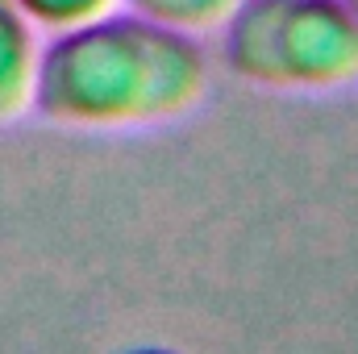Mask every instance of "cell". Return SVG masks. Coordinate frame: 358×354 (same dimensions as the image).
Instances as JSON below:
<instances>
[{
  "mask_svg": "<svg viewBox=\"0 0 358 354\" xmlns=\"http://www.w3.org/2000/svg\"><path fill=\"white\" fill-rule=\"evenodd\" d=\"M208 55L192 29L138 8L100 13L50 34L38 50L34 108L71 129H129L196 108Z\"/></svg>",
  "mask_w": 358,
  "mask_h": 354,
  "instance_id": "cell-1",
  "label": "cell"
},
{
  "mask_svg": "<svg viewBox=\"0 0 358 354\" xmlns=\"http://www.w3.org/2000/svg\"><path fill=\"white\" fill-rule=\"evenodd\" d=\"M221 59L259 88H342L358 80V17L342 0H234Z\"/></svg>",
  "mask_w": 358,
  "mask_h": 354,
  "instance_id": "cell-2",
  "label": "cell"
},
{
  "mask_svg": "<svg viewBox=\"0 0 358 354\" xmlns=\"http://www.w3.org/2000/svg\"><path fill=\"white\" fill-rule=\"evenodd\" d=\"M38 50V25L25 17L17 0H0V121L29 108Z\"/></svg>",
  "mask_w": 358,
  "mask_h": 354,
  "instance_id": "cell-3",
  "label": "cell"
},
{
  "mask_svg": "<svg viewBox=\"0 0 358 354\" xmlns=\"http://www.w3.org/2000/svg\"><path fill=\"white\" fill-rule=\"evenodd\" d=\"M129 8L146 13V17H159V21H171L179 29H208V25H221L225 13L234 8V0H129Z\"/></svg>",
  "mask_w": 358,
  "mask_h": 354,
  "instance_id": "cell-4",
  "label": "cell"
},
{
  "mask_svg": "<svg viewBox=\"0 0 358 354\" xmlns=\"http://www.w3.org/2000/svg\"><path fill=\"white\" fill-rule=\"evenodd\" d=\"M25 8V17L46 29V34H59V29H71L80 21H92L100 13L113 8V0H17Z\"/></svg>",
  "mask_w": 358,
  "mask_h": 354,
  "instance_id": "cell-5",
  "label": "cell"
},
{
  "mask_svg": "<svg viewBox=\"0 0 358 354\" xmlns=\"http://www.w3.org/2000/svg\"><path fill=\"white\" fill-rule=\"evenodd\" d=\"M342 4H346V8H350V13L358 17V0H342Z\"/></svg>",
  "mask_w": 358,
  "mask_h": 354,
  "instance_id": "cell-6",
  "label": "cell"
},
{
  "mask_svg": "<svg viewBox=\"0 0 358 354\" xmlns=\"http://www.w3.org/2000/svg\"><path fill=\"white\" fill-rule=\"evenodd\" d=\"M138 354H167V351H138Z\"/></svg>",
  "mask_w": 358,
  "mask_h": 354,
  "instance_id": "cell-7",
  "label": "cell"
}]
</instances>
